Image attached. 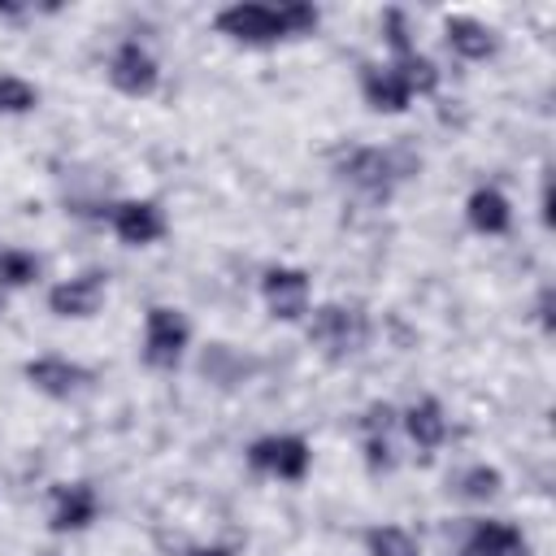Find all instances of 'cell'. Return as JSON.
Returning a JSON list of instances; mask_svg holds the SVG:
<instances>
[{
  "instance_id": "10",
  "label": "cell",
  "mask_w": 556,
  "mask_h": 556,
  "mask_svg": "<svg viewBox=\"0 0 556 556\" xmlns=\"http://www.w3.org/2000/svg\"><path fill=\"white\" fill-rule=\"evenodd\" d=\"M104 291H109L104 274L87 269V274H78V278L56 282V287L48 291V308H52L56 317H78V321H83V317H96V313H100Z\"/></svg>"
},
{
  "instance_id": "15",
  "label": "cell",
  "mask_w": 556,
  "mask_h": 556,
  "mask_svg": "<svg viewBox=\"0 0 556 556\" xmlns=\"http://www.w3.org/2000/svg\"><path fill=\"white\" fill-rule=\"evenodd\" d=\"M465 217H469V226L478 235H504L513 226V204H508V195L500 187H478L465 200Z\"/></svg>"
},
{
  "instance_id": "16",
  "label": "cell",
  "mask_w": 556,
  "mask_h": 556,
  "mask_svg": "<svg viewBox=\"0 0 556 556\" xmlns=\"http://www.w3.org/2000/svg\"><path fill=\"white\" fill-rule=\"evenodd\" d=\"M404 430H408V439L417 443V447H426V452H434L443 439H447V417H443V404L439 400H417L408 413H404Z\"/></svg>"
},
{
  "instance_id": "3",
  "label": "cell",
  "mask_w": 556,
  "mask_h": 556,
  "mask_svg": "<svg viewBox=\"0 0 556 556\" xmlns=\"http://www.w3.org/2000/svg\"><path fill=\"white\" fill-rule=\"evenodd\" d=\"M187 343H191V321L169 304H152L143 317V365L148 369H178Z\"/></svg>"
},
{
  "instance_id": "24",
  "label": "cell",
  "mask_w": 556,
  "mask_h": 556,
  "mask_svg": "<svg viewBox=\"0 0 556 556\" xmlns=\"http://www.w3.org/2000/svg\"><path fill=\"white\" fill-rule=\"evenodd\" d=\"M0 313H4V300H0Z\"/></svg>"
},
{
  "instance_id": "12",
  "label": "cell",
  "mask_w": 556,
  "mask_h": 556,
  "mask_svg": "<svg viewBox=\"0 0 556 556\" xmlns=\"http://www.w3.org/2000/svg\"><path fill=\"white\" fill-rule=\"evenodd\" d=\"M526 534L513 521H473L469 539H465V556H526Z\"/></svg>"
},
{
  "instance_id": "21",
  "label": "cell",
  "mask_w": 556,
  "mask_h": 556,
  "mask_svg": "<svg viewBox=\"0 0 556 556\" xmlns=\"http://www.w3.org/2000/svg\"><path fill=\"white\" fill-rule=\"evenodd\" d=\"M500 486H504V478H500V469H491V465H469V469L456 478V491H460L465 500H491V495H500Z\"/></svg>"
},
{
  "instance_id": "8",
  "label": "cell",
  "mask_w": 556,
  "mask_h": 556,
  "mask_svg": "<svg viewBox=\"0 0 556 556\" xmlns=\"http://www.w3.org/2000/svg\"><path fill=\"white\" fill-rule=\"evenodd\" d=\"M22 374H26V382L35 391H43L52 400H70V395H78L91 382V369H83L70 356H35V361L22 365Z\"/></svg>"
},
{
  "instance_id": "1",
  "label": "cell",
  "mask_w": 556,
  "mask_h": 556,
  "mask_svg": "<svg viewBox=\"0 0 556 556\" xmlns=\"http://www.w3.org/2000/svg\"><path fill=\"white\" fill-rule=\"evenodd\" d=\"M321 22V13L304 0H287V4H226L213 26L239 43H278L291 35H308Z\"/></svg>"
},
{
  "instance_id": "23",
  "label": "cell",
  "mask_w": 556,
  "mask_h": 556,
  "mask_svg": "<svg viewBox=\"0 0 556 556\" xmlns=\"http://www.w3.org/2000/svg\"><path fill=\"white\" fill-rule=\"evenodd\" d=\"M191 556H230V552H226V547H195Z\"/></svg>"
},
{
  "instance_id": "17",
  "label": "cell",
  "mask_w": 556,
  "mask_h": 556,
  "mask_svg": "<svg viewBox=\"0 0 556 556\" xmlns=\"http://www.w3.org/2000/svg\"><path fill=\"white\" fill-rule=\"evenodd\" d=\"M387 65L404 78V87H408L413 96H430V91L439 87V70H434V61H430V56H421L417 48H413V52H404V56H391Z\"/></svg>"
},
{
  "instance_id": "18",
  "label": "cell",
  "mask_w": 556,
  "mask_h": 556,
  "mask_svg": "<svg viewBox=\"0 0 556 556\" xmlns=\"http://www.w3.org/2000/svg\"><path fill=\"white\" fill-rule=\"evenodd\" d=\"M39 278V256L26 248H0V287H30Z\"/></svg>"
},
{
  "instance_id": "13",
  "label": "cell",
  "mask_w": 556,
  "mask_h": 556,
  "mask_svg": "<svg viewBox=\"0 0 556 556\" xmlns=\"http://www.w3.org/2000/svg\"><path fill=\"white\" fill-rule=\"evenodd\" d=\"M361 96L374 113H404L413 91L404 87V78L391 70V65H365L361 74Z\"/></svg>"
},
{
  "instance_id": "14",
  "label": "cell",
  "mask_w": 556,
  "mask_h": 556,
  "mask_svg": "<svg viewBox=\"0 0 556 556\" xmlns=\"http://www.w3.org/2000/svg\"><path fill=\"white\" fill-rule=\"evenodd\" d=\"M443 39H447V48H452L456 56H465V61H486V56H495V48H500L495 30L482 26L478 17H465V13H456V17L443 22Z\"/></svg>"
},
{
  "instance_id": "22",
  "label": "cell",
  "mask_w": 556,
  "mask_h": 556,
  "mask_svg": "<svg viewBox=\"0 0 556 556\" xmlns=\"http://www.w3.org/2000/svg\"><path fill=\"white\" fill-rule=\"evenodd\" d=\"M539 317H543V326L552 330V287L539 291Z\"/></svg>"
},
{
  "instance_id": "5",
  "label": "cell",
  "mask_w": 556,
  "mask_h": 556,
  "mask_svg": "<svg viewBox=\"0 0 556 556\" xmlns=\"http://www.w3.org/2000/svg\"><path fill=\"white\" fill-rule=\"evenodd\" d=\"M339 169L369 200H387L395 191V182L404 178V165L395 161V152H382V148H352Z\"/></svg>"
},
{
  "instance_id": "2",
  "label": "cell",
  "mask_w": 556,
  "mask_h": 556,
  "mask_svg": "<svg viewBox=\"0 0 556 556\" xmlns=\"http://www.w3.org/2000/svg\"><path fill=\"white\" fill-rule=\"evenodd\" d=\"M304 334L321 356L343 361V356H356L369 343V317L356 304H321V308H313Z\"/></svg>"
},
{
  "instance_id": "4",
  "label": "cell",
  "mask_w": 556,
  "mask_h": 556,
  "mask_svg": "<svg viewBox=\"0 0 556 556\" xmlns=\"http://www.w3.org/2000/svg\"><path fill=\"white\" fill-rule=\"evenodd\" d=\"M248 465L256 473H269V478H282V482H300L313 465V452L300 434H265L256 443H248Z\"/></svg>"
},
{
  "instance_id": "11",
  "label": "cell",
  "mask_w": 556,
  "mask_h": 556,
  "mask_svg": "<svg viewBox=\"0 0 556 556\" xmlns=\"http://www.w3.org/2000/svg\"><path fill=\"white\" fill-rule=\"evenodd\" d=\"M100 513V495L91 482H56L52 486V530L70 534V530H87Z\"/></svg>"
},
{
  "instance_id": "19",
  "label": "cell",
  "mask_w": 556,
  "mask_h": 556,
  "mask_svg": "<svg viewBox=\"0 0 556 556\" xmlns=\"http://www.w3.org/2000/svg\"><path fill=\"white\" fill-rule=\"evenodd\" d=\"M369 556H417V539L404 526H374L365 534Z\"/></svg>"
},
{
  "instance_id": "20",
  "label": "cell",
  "mask_w": 556,
  "mask_h": 556,
  "mask_svg": "<svg viewBox=\"0 0 556 556\" xmlns=\"http://www.w3.org/2000/svg\"><path fill=\"white\" fill-rule=\"evenodd\" d=\"M39 104V87L17 78V74H0V113L17 117V113H30Z\"/></svg>"
},
{
  "instance_id": "9",
  "label": "cell",
  "mask_w": 556,
  "mask_h": 556,
  "mask_svg": "<svg viewBox=\"0 0 556 556\" xmlns=\"http://www.w3.org/2000/svg\"><path fill=\"white\" fill-rule=\"evenodd\" d=\"M109 222H113V235L130 248H148L165 235V213L156 200H122V204H113Z\"/></svg>"
},
{
  "instance_id": "7",
  "label": "cell",
  "mask_w": 556,
  "mask_h": 556,
  "mask_svg": "<svg viewBox=\"0 0 556 556\" xmlns=\"http://www.w3.org/2000/svg\"><path fill=\"white\" fill-rule=\"evenodd\" d=\"M109 83H113L122 96H152L156 83H161V65H156V56H152L143 43L126 39V43H117L113 56H109Z\"/></svg>"
},
{
  "instance_id": "6",
  "label": "cell",
  "mask_w": 556,
  "mask_h": 556,
  "mask_svg": "<svg viewBox=\"0 0 556 556\" xmlns=\"http://www.w3.org/2000/svg\"><path fill=\"white\" fill-rule=\"evenodd\" d=\"M261 300L265 308L278 317V321H300L308 313V300H313V287H308V274L295 269V265H274L261 274Z\"/></svg>"
}]
</instances>
